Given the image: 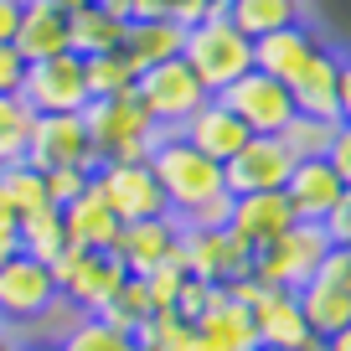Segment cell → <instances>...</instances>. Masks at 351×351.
Here are the masks:
<instances>
[{
  "label": "cell",
  "mask_w": 351,
  "mask_h": 351,
  "mask_svg": "<svg viewBox=\"0 0 351 351\" xmlns=\"http://www.w3.org/2000/svg\"><path fill=\"white\" fill-rule=\"evenodd\" d=\"M16 207H11V197H5V186H0V238H16Z\"/></svg>",
  "instance_id": "obj_47"
},
{
  "label": "cell",
  "mask_w": 351,
  "mask_h": 351,
  "mask_svg": "<svg viewBox=\"0 0 351 351\" xmlns=\"http://www.w3.org/2000/svg\"><path fill=\"white\" fill-rule=\"evenodd\" d=\"M57 346L62 351H140L130 330H114L99 315H73V326L57 336Z\"/></svg>",
  "instance_id": "obj_29"
},
{
  "label": "cell",
  "mask_w": 351,
  "mask_h": 351,
  "mask_svg": "<svg viewBox=\"0 0 351 351\" xmlns=\"http://www.w3.org/2000/svg\"><path fill=\"white\" fill-rule=\"evenodd\" d=\"M289 171H295V155L285 150L279 134H253L228 165H222V181H228L232 197H253V191H285Z\"/></svg>",
  "instance_id": "obj_13"
},
{
  "label": "cell",
  "mask_w": 351,
  "mask_h": 351,
  "mask_svg": "<svg viewBox=\"0 0 351 351\" xmlns=\"http://www.w3.org/2000/svg\"><path fill=\"white\" fill-rule=\"evenodd\" d=\"M320 228H326L330 248H351V191H346V197L336 202V212H330V217L320 222Z\"/></svg>",
  "instance_id": "obj_41"
},
{
  "label": "cell",
  "mask_w": 351,
  "mask_h": 351,
  "mask_svg": "<svg viewBox=\"0 0 351 351\" xmlns=\"http://www.w3.org/2000/svg\"><path fill=\"white\" fill-rule=\"evenodd\" d=\"M21 99L32 114H83L88 109V67L77 52H57L47 62H26Z\"/></svg>",
  "instance_id": "obj_10"
},
{
  "label": "cell",
  "mask_w": 351,
  "mask_h": 351,
  "mask_svg": "<svg viewBox=\"0 0 351 351\" xmlns=\"http://www.w3.org/2000/svg\"><path fill=\"white\" fill-rule=\"evenodd\" d=\"M134 99L145 104V114H150L160 130H181V124L191 119V114L202 109V104L212 99L207 88H202V77L191 73L181 57L176 62H155L140 73V83H134Z\"/></svg>",
  "instance_id": "obj_7"
},
{
  "label": "cell",
  "mask_w": 351,
  "mask_h": 351,
  "mask_svg": "<svg viewBox=\"0 0 351 351\" xmlns=\"http://www.w3.org/2000/svg\"><path fill=\"white\" fill-rule=\"evenodd\" d=\"M326 253H330L326 228H320V222H295V228L279 232L274 243L253 248V279H263V285H274V289H300V285L315 279Z\"/></svg>",
  "instance_id": "obj_6"
},
{
  "label": "cell",
  "mask_w": 351,
  "mask_h": 351,
  "mask_svg": "<svg viewBox=\"0 0 351 351\" xmlns=\"http://www.w3.org/2000/svg\"><path fill=\"white\" fill-rule=\"evenodd\" d=\"M191 336H197L191 320H181L176 310H155V315L134 330V346H140V351H186Z\"/></svg>",
  "instance_id": "obj_35"
},
{
  "label": "cell",
  "mask_w": 351,
  "mask_h": 351,
  "mask_svg": "<svg viewBox=\"0 0 351 351\" xmlns=\"http://www.w3.org/2000/svg\"><path fill=\"white\" fill-rule=\"evenodd\" d=\"M52 5H57V11H62V16H77V11H88L93 0H52Z\"/></svg>",
  "instance_id": "obj_49"
},
{
  "label": "cell",
  "mask_w": 351,
  "mask_h": 351,
  "mask_svg": "<svg viewBox=\"0 0 351 351\" xmlns=\"http://www.w3.org/2000/svg\"><path fill=\"white\" fill-rule=\"evenodd\" d=\"M346 253H351V248H346Z\"/></svg>",
  "instance_id": "obj_56"
},
{
  "label": "cell",
  "mask_w": 351,
  "mask_h": 351,
  "mask_svg": "<svg viewBox=\"0 0 351 351\" xmlns=\"http://www.w3.org/2000/svg\"><path fill=\"white\" fill-rule=\"evenodd\" d=\"M32 124H36V114H32V104H26L21 93H5V99H0V171L26 160Z\"/></svg>",
  "instance_id": "obj_31"
},
{
  "label": "cell",
  "mask_w": 351,
  "mask_h": 351,
  "mask_svg": "<svg viewBox=\"0 0 351 351\" xmlns=\"http://www.w3.org/2000/svg\"><path fill=\"white\" fill-rule=\"evenodd\" d=\"M326 160H330V171H336L341 181H346V191H351V124H336V140H330Z\"/></svg>",
  "instance_id": "obj_42"
},
{
  "label": "cell",
  "mask_w": 351,
  "mask_h": 351,
  "mask_svg": "<svg viewBox=\"0 0 351 351\" xmlns=\"http://www.w3.org/2000/svg\"><path fill=\"white\" fill-rule=\"evenodd\" d=\"M285 197L300 222H326L336 212V202L346 197V181L330 171V160H295V171L285 181Z\"/></svg>",
  "instance_id": "obj_18"
},
{
  "label": "cell",
  "mask_w": 351,
  "mask_h": 351,
  "mask_svg": "<svg viewBox=\"0 0 351 351\" xmlns=\"http://www.w3.org/2000/svg\"><path fill=\"white\" fill-rule=\"evenodd\" d=\"M150 315H155V305H150V289H145L140 274H130V279L119 285V295L99 310V320H109L114 330H130V336H134V330H140Z\"/></svg>",
  "instance_id": "obj_32"
},
{
  "label": "cell",
  "mask_w": 351,
  "mask_h": 351,
  "mask_svg": "<svg viewBox=\"0 0 351 351\" xmlns=\"http://www.w3.org/2000/svg\"><path fill=\"white\" fill-rule=\"evenodd\" d=\"M109 253L130 269V274H150V269H160V263L181 258V217H176V212H165V217L124 222Z\"/></svg>",
  "instance_id": "obj_14"
},
{
  "label": "cell",
  "mask_w": 351,
  "mask_h": 351,
  "mask_svg": "<svg viewBox=\"0 0 351 351\" xmlns=\"http://www.w3.org/2000/svg\"><path fill=\"white\" fill-rule=\"evenodd\" d=\"M295 295H300V310H305L310 336H320V341H330L351 320V285H336V279L315 274L310 285H300Z\"/></svg>",
  "instance_id": "obj_25"
},
{
  "label": "cell",
  "mask_w": 351,
  "mask_h": 351,
  "mask_svg": "<svg viewBox=\"0 0 351 351\" xmlns=\"http://www.w3.org/2000/svg\"><path fill=\"white\" fill-rule=\"evenodd\" d=\"M26 165H36V171H57V165L99 171V155H93L83 114H36L32 145H26Z\"/></svg>",
  "instance_id": "obj_12"
},
{
  "label": "cell",
  "mask_w": 351,
  "mask_h": 351,
  "mask_svg": "<svg viewBox=\"0 0 351 351\" xmlns=\"http://www.w3.org/2000/svg\"><path fill=\"white\" fill-rule=\"evenodd\" d=\"M232 26H238L248 42H258V36L279 32V26H295L305 21V0H232Z\"/></svg>",
  "instance_id": "obj_27"
},
{
  "label": "cell",
  "mask_w": 351,
  "mask_h": 351,
  "mask_svg": "<svg viewBox=\"0 0 351 351\" xmlns=\"http://www.w3.org/2000/svg\"><path fill=\"white\" fill-rule=\"evenodd\" d=\"M21 77H26V57L16 52V42H0V99L21 93Z\"/></svg>",
  "instance_id": "obj_40"
},
{
  "label": "cell",
  "mask_w": 351,
  "mask_h": 351,
  "mask_svg": "<svg viewBox=\"0 0 351 351\" xmlns=\"http://www.w3.org/2000/svg\"><path fill=\"white\" fill-rule=\"evenodd\" d=\"M248 310H253V326H258V346L300 351L310 341V326H305V310H300L295 289H274V285H269Z\"/></svg>",
  "instance_id": "obj_16"
},
{
  "label": "cell",
  "mask_w": 351,
  "mask_h": 351,
  "mask_svg": "<svg viewBox=\"0 0 351 351\" xmlns=\"http://www.w3.org/2000/svg\"><path fill=\"white\" fill-rule=\"evenodd\" d=\"M42 176H47V197H52L57 212L93 186V171H83V165H57V171H42Z\"/></svg>",
  "instance_id": "obj_36"
},
{
  "label": "cell",
  "mask_w": 351,
  "mask_h": 351,
  "mask_svg": "<svg viewBox=\"0 0 351 351\" xmlns=\"http://www.w3.org/2000/svg\"><path fill=\"white\" fill-rule=\"evenodd\" d=\"M83 67H88V99H119V93H134V83H140V67L124 52L83 57Z\"/></svg>",
  "instance_id": "obj_30"
},
{
  "label": "cell",
  "mask_w": 351,
  "mask_h": 351,
  "mask_svg": "<svg viewBox=\"0 0 351 351\" xmlns=\"http://www.w3.org/2000/svg\"><path fill=\"white\" fill-rule=\"evenodd\" d=\"M176 134H181L186 145H197L202 155L222 160V165H228L232 155H238L243 145L253 140V134H248V124H243V119H238V114H232V109H228L222 99H207V104H202V109L191 114V119L181 124Z\"/></svg>",
  "instance_id": "obj_15"
},
{
  "label": "cell",
  "mask_w": 351,
  "mask_h": 351,
  "mask_svg": "<svg viewBox=\"0 0 351 351\" xmlns=\"http://www.w3.org/2000/svg\"><path fill=\"white\" fill-rule=\"evenodd\" d=\"M295 207H289L285 191H253V197H232V222L228 228L238 232L248 248H263V243H274L279 232L295 228Z\"/></svg>",
  "instance_id": "obj_19"
},
{
  "label": "cell",
  "mask_w": 351,
  "mask_h": 351,
  "mask_svg": "<svg viewBox=\"0 0 351 351\" xmlns=\"http://www.w3.org/2000/svg\"><path fill=\"white\" fill-rule=\"evenodd\" d=\"M207 11H212V0H160V16H171V21H181V26L207 21Z\"/></svg>",
  "instance_id": "obj_43"
},
{
  "label": "cell",
  "mask_w": 351,
  "mask_h": 351,
  "mask_svg": "<svg viewBox=\"0 0 351 351\" xmlns=\"http://www.w3.org/2000/svg\"><path fill=\"white\" fill-rule=\"evenodd\" d=\"M52 274H57V289H62V305H73L77 315H99V310L119 295L130 269H124L109 248H73V243H67V248L57 253Z\"/></svg>",
  "instance_id": "obj_5"
},
{
  "label": "cell",
  "mask_w": 351,
  "mask_h": 351,
  "mask_svg": "<svg viewBox=\"0 0 351 351\" xmlns=\"http://www.w3.org/2000/svg\"><path fill=\"white\" fill-rule=\"evenodd\" d=\"M140 279H145V289H150V305L171 310L176 295H181V285H186V263L171 258V263H160V269H150V274H140Z\"/></svg>",
  "instance_id": "obj_37"
},
{
  "label": "cell",
  "mask_w": 351,
  "mask_h": 351,
  "mask_svg": "<svg viewBox=\"0 0 351 351\" xmlns=\"http://www.w3.org/2000/svg\"><path fill=\"white\" fill-rule=\"evenodd\" d=\"M0 186H5V197H11L16 217L52 207V197H47V176L36 171V165H26V160H16V165H5V171H0Z\"/></svg>",
  "instance_id": "obj_34"
},
{
  "label": "cell",
  "mask_w": 351,
  "mask_h": 351,
  "mask_svg": "<svg viewBox=\"0 0 351 351\" xmlns=\"http://www.w3.org/2000/svg\"><path fill=\"white\" fill-rule=\"evenodd\" d=\"M326 346H330V351H351V320H346V326H341V330H336V336H330V341H326Z\"/></svg>",
  "instance_id": "obj_48"
},
{
  "label": "cell",
  "mask_w": 351,
  "mask_h": 351,
  "mask_svg": "<svg viewBox=\"0 0 351 351\" xmlns=\"http://www.w3.org/2000/svg\"><path fill=\"white\" fill-rule=\"evenodd\" d=\"M0 351H21V341H16L11 326H0Z\"/></svg>",
  "instance_id": "obj_51"
},
{
  "label": "cell",
  "mask_w": 351,
  "mask_h": 351,
  "mask_svg": "<svg viewBox=\"0 0 351 351\" xmlns=\"http://www.w3.org/2000/svg\"><path fill=\"white\" fill-rule=\"evenodd\" d=\"M93 191L109 202V212L119 222H145V217H165L171 212L150 160H104L93 171Z\"/></svg>",
  "instance_id": "obj_8"
},
{
  "label": "cell",
  "mask_w": 351,
  "mask_h": 351,
  "mask_svg": "<svg viewBox=\"0 0 351 351\" xmlns=\"http://www.w3.org/2000/svg\"><path fill=\"white\" fill-rule=\"evenodd\" d=\"M16 248L32 253V258H42L47 269L57 263V253L67 248V228H62V212L57 207H42V212H26L21 222H16Z\"/></svg>",
  "instance_id": "obj_28"
},
{
  "label": "cell",
  "mask_w": 351,
  "mask_h": 351,
  "mask_svg": "<svg viewBox=\"0 0 351 351\" xmlns=\"http://www.w3.org/2000/svg\"><path fill=\"white\" fill-rule=\"evenodd\" d=\"M217 295H222L217 285H207V279H191V274H186V285H181V295H176L171 310H176L181 320H202V315H207V305H212Z\"/></svg>",
  "instance_id": "obj_38"
},
{
  "label": "cell",
  "mask_w": 351,
  "mask_h": 351,
  "mask_svg": "<svg viewBox=\"0 0 351 351\" xmlns=\"http://www.w3.org/2000/svg\"><path fill=\"white\" fill-rule=\"evenodd\" d=\"M11 253H16V238H0V263L11 258Z\"/></svg>",
  "instance_id": "obj_52"
},
{
  "label": "cell",
  "mask_w": 351,
  "mask_h": 351,
  "mask_svg": "<svg viewBox=\"0 0 351 351\" xmlns=\"http://www.w3.org/2000/svg\"><path fill=\"white\" fill-rule=\"evenodd\" d=\"M279 140H285V150L295 155V160H326L330 140H336V119H310V114H295V119L279 130Z\"/></svg>",
  "instance_id": "obj_33"
},
{
  "label": "cell",
  "mask_w": 351,
  "mask_h": 351,
  "mask_svg": "<svg viewBox=\"0 0 351 351\" xmlns=\"http://www.w3.org/2000/svg\"><path fill=\"white\" fill-rule=\"evenodd\" d=\"M124 32L130 21L104 5H88V11L67 16V52L77 57H104V52H124Z\"/></svg>",
  "instance_id": "obj_26"
},
{
  "label": "cell",
  "mask_w": 351,
  "mask_h": 351,
  "mask_svg": "<svg viewBox=\"0 0 351 351\" xmlns=\"http://www.w3.org/2000/svg\"><path fill=\"white\" fill-rule=\"evenodd\" d=\"M320 47H326V42L310 32V21L279 26V32H269V36H258V42H253V67H258V73H269V77H279V83H295Z\"/></svg>",
  "instance_id": "obj_17"
},
{
  "label": "cell",
  "mask_w": 351,
  "mask_h": 351,
  "mask_svg": "<svg viewBox=\"0 0 351 351\" xmlns=\"http://www.w3.org/2000/svg\"><path fill=\"white\" fill-rule=\"evenodd\" d=\"M289 93H295V109L300 114L341 124V52L320 47V52L305 62V73L289 83Z\"/></svg>",
  "instance_id": "obj_20"
},
{
  "label": "cell",
  "mask_w": 351,
  "mask_h": 351,
  "mask_svg": "<svg viewBox=\"0 0 351 351\" xmlns=\"http://www.w3.org/2000/svg\"><path fill=\"white\" fill-rule=\"evenodd\" d=\"M212 99H222L232 114H238L243 124H248V134H279L289 119H295V93H289V83H279V77L269 73H243L232 88H222V93H212Z\"/></svg>",
  "instance_id": "obj_11"
},
{
  "label": "cell",
  "mask_w": 351,
  "mask_h": 351,
  "mask_svg": "<svg viewBox=\"0 0 351 351\" xmlns=\"http://www.w3.org/2000/svg\"><path fill=\"white\" fill-rule=\"evenodd\" d=\"M181 263L191 279L228 289L243 274H253V248L232 228H181Z\"/></svg>",
  "instance_id": "obj_9"
},
{
  "label": "cell",
  "mask_w": 351,
  "mask_h": 351,
  "mask_svg": "<svg viewBox=\"0 0 351 351\" xmlns=\"http://www.w3.org/2000/svg\"><path fill=\"white\" fill-rule=\"evenodd\" d=\"M341 124H351V57H341Z\"/></svg>",
  "instance_id": "obj_46"
},
{
  "label": "cell",
  "mask_w": 351,
  "mask_h": 351,
  "mask_svg": "<svg viewBox=\"0 0 351 351\" xmlns=\"http://www.w3.org/2000/svg\"><path fill=\"white\" fill-rule=\"evenodd\" d=\"M228 222H232V191H222V197L191 207L186 217H181V228H228Z\"/></svg>",
  "instance_id": "obj_39"
},
{
  "label": "cell",
  "mask_w": 351,
  "mask_h": 351,
  "mask_svg": "<svg viewBox=\"0 0 351 351\" xmlns=\"http://www.w3.org/2000/svg\"><path fill=\"white\" fill-rule=\"evenodd\" d=\"M197 326V341L207 351H258V326H253V310L238 305V300L222 289L207 305V315L191 320Z\"/></svg>",
  "instance_id": "obj_21"
},
{
  "label": "cell",
  "mask_w": 351,
  "mask_h": 351,
  "mask_svg": "<svg viewBox=\"0 0 351 351\" xmlns=\"http://www.w3.org/2000/svg\"><path fill=\"white\" fill-rule=\"evenodd\" d=\"M62 310V289L57 274L42 258L16 248L11 258L0 263V326H47V320Z\"/></svg>",
  "instance_id": "obj_4"
},
{
  "label": "cell",
  "mask_w": 351,
  "mask_h": 351,
  "mask_svg": "<svg viewBox=\"0 0 351 351\" xmlns=\"http://www.w3.org/2000/svg\"><path fill=\"white\" fill-rule=\"evenodd\" d=\"M150 171H155V181H160V191H165V202H171L176 217H186L191 207H202V202H212V197L228 191V181H222V160L202 155L197 145H186L176 130H165L160 140H155Z\"/></svg>",
  "instance_id": "obj_1"
},
{
  "label": "cell",
  "mask_w": 351,
  "mask_h": 351,
  "mask_svg": "<svg viewBox=\"0 0 351 351\" xmlns=\"http://www.w3.org/2000/svg\"><path fill=\"white\" fill-rule=\"evenodd\" d=\"M212 11H232V0H212Z\"/></svg>",
  "instance_id": "obj_54"
},
{
  "label": "cell",
  "mask_w": 351,
  "mask_h": 351,
  "mask_svg": "<svg viewBox=\"0 0 351 351\" xmlns=\"http://www.w3.org/2000/svg\"><path fill=\"white\" fill-rule=\"evenodd\" d=\"M62 228H67V243H73V248H114L124 222L109 212V202H104L99 191L88 186L77 202L62 207Z\"/></svg>",
  "instance_id": "obj_24"
},
{
  "label": "cell",
  "mask_w": 351,
  "mask_h": 351,
  "mask_svg": "<svg viewBox=\"0 0 351 351\" xmlns=\"http://www.w3.org/2000/svg\"><path fill=\"white\" fill-rule=\"evenodd\" d=\"M88 140H93V155L104 160H150L155 140H160V124L145 114V104L134 93H119V99H88L83 109Z\"/></svg>",
  "instance_id": "obj_3"
},
{
  "label": "cell",
  "mask_w": 351,
  "mask_h": 351,
  "mask_svg": "<svg viewBox=\"0 0 351 351\" xmlns=\"http://www.w3.org/2000/svg\"><path fill=\"white\" fill-rule=\"evenodd\" d=\"M181 47H186V26L171 16H145V21H130V32H124V57L140 73L155 62H176Z\"/></svg>",
  "instance_id": "obj_23"
},
{
  "label": "cell",
  "mask_w": 351,
  "mask_h": 351,
  "mask_svg": "<svg viewBox=\"0 0 351 351\" xmlns=\"http://www.w3.org/2000/svg\"><path fill=\"white\" fill-rule=\"evenodd\" d=\"M300 351H330V346H326V341H320V336H310V341H305V346H300Z\"/></svg>",
  "instance_id": "obj_53"
},
{
  "label": "cell",
  "mask_w": 351,
  "mask_h": 351,
  "mask_svg": "<svg viewBox=\"0 0 351 351\" xmlns=\"http://www.w3.org/2000/svg\"><path fill=\"white\" fill-rule=\"evenodd\" d=\"M16 52L26 62H47V57L67 52V16L52 0H26L21 26H16Z\"/></svg>",
  "instance_id": "obj_22"
},
{
  "label": "cell",
  "mask_w": 351,
  "mask_h": 351,
  "mask_svg": "<svg viewBox=\"0 0 351 351\" xmlns=\"http://www.w3.org/2000/svg\"><path fill=\"white\" fill-rule=\"evenodd\" d=\"M104 11L124 16V21H145V16H160V0H93Z\"/></svg>",
  "instance_id": "obj_44"
},
{
  "label": "cell",
  "mask_w": 351,
  "mask_h": 351,
  "mask_svg": "<svg viewBox=\"0 0 351 351\" xmlns=\"http://www.w3.org/2000/svg\"><path fill=\"white\" fill-rule=\"evenodd\" d=\"M181 62L202 77L207 93H222V88H232L243 73H253V42L232 26L228 11H207V21L186 26Z\"/></svg>",
  "instance_id": "obj_2"
},
{
  "label": "cell",
  "mask_w": 351,
  "mask_h": 351,
  "mask_svg": "<svg viewBox=\"0 0 351 351\" xmlns=\"http://www.w3.org/2000/svg\"><path fill=\"white\" fill-rule=\"evenodd\" d=\"M258 351H274V346H258Z\"/></svg>",
  "instance_id": "obj_55"
},
{
  "label": "cell",
  "mask_w": 351,
  "mask_h": 351,
  "mask_svg": "<svg viewBox=\"0 0 351 351\" xmlns=\"http://www.w3.org/2000/svg\"><path fill=\"white\" fill-rule=\"evenodd\" d=\"M21 11H26V0H0V42H16Z\"/></svg>",
  "instance_id": "obj_45"
},
{
  "label": "cell",
  "mask_w": 351,
  "mask_h": 351,
  "mask_svg": "<svg viewBox=\"0 0 351 351\" xmlns=\"http://www.w3.org/2000/svg\"><path fill=\"white\" fill-rule=\"evenodd\" d=\"M21 351H62L52 336H42V341H21Z\"/></svg>",
  "instance_id": "obj_50"
}]
</instances>
